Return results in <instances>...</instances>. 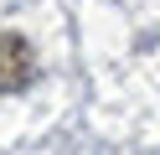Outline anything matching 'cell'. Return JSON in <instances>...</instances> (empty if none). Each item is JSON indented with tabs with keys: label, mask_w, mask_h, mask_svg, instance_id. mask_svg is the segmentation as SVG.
Returning <instances> with one entry per match:
<instances>
[{
	"label": "cell",
	"mask_w": 160,
	"mask_h": 155,
	"mask_svg": "<svg viewBox=\"0 0 160 155\" xmlns=\"http://www.w3.org/2000/svg\"><path fill=\"white\" fill-rule=\"evenodd\" d=\"M36 78V52L26 47V36L0 31V93H21Z\"/></svg>",
	"instance_id": "obj_1"
}]
</instances>
